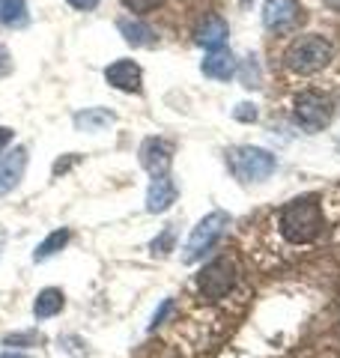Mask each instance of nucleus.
Instances as JSON below:
<instances>
[{"label":"nucleus","instance_id":"f257e3e1","mask_svg":"<svg viewBox=\"0 0 340 358\" xmlns=\"http://www.w3.org/2000/svg\"><path fill=\"white\" fill-rule=\"evenodd\" d=\"M323 227H325V215L316 194L296 197L278 209V233L292 248H304V245L316 242L323 236Z\"/></svg>","mask_w":340,"mask_h":358},{"label":"nucleus","instance_id":"f03ea898","mask_svg":"<svg viewBox=\"0 0 340 358\" xmlns=\"http://www.w3.org/2000/svg\"><path fill=\"white\" fill-rule=\"evenodd\" d=\"M334 57V45L328 42L320 33H308V36H299L296 42L283 54V63L292 75H313L325 69Z\"/></svg>","mask_w":340,"mask_h":358},{"label":"nucleus","instance_id":"7ed1b4c3","mask_svg":"<svg viewBox=\"0 0 340 358\" xmlns=\"http://www.w3.org/2000/svg\"><path fill=\"white\" fill-rule=\"evenodd\" d=\"M227 162H230V171L242 179V182H260L275 173V155L263 147H233L227 152Z\"/></svg>","mask_w":340,"mask_h":358},{"label":"nucleus","instance_id":"20e7f679","mask_svg":"<svg viewBox=\"0 0 340 358\" xmlns=\"http://www.w3.org/2000/svg\"><path fill=\"white\" fill-rule=\"evenodd\" d=\"M332 99L320 90H304V93L296 96V102H292V120H296V126H302L304 131H320L325 129L328 122H332Z\"/></svg>","mask_w":340,"mask_h":358},{"label":"nucleus","instance_id":"39448f33","mask_svg":"<svg viewBox=\"0 0 340 358\" xmlns=\"http://www.w3.org/2000/svg\"><path fill=\"white\" fill-rule=\"evenodd\" d=\"M227 224H230V215H224V212H209V215L203 218L194 230H191V236H188V242H185L183 260H185V263H197L203 254H209L212 245L224 236Z\"/></svg>","mask_w":340,"mask_h":358},{"label":"nucleus","instance_id":"423d86ee","mask_svg":"<svg viewBox=\"0 0 340 358\" xmlns=\"http://www.w3.org/2000/svg\"><path fill=\"white\" fill-rule=\"evenodd\" d=\"M233 284H236V266H233V260H227V257L212 260L209 266H203V272L197 275V289H200V296L206 301L227 299V293L233 289Z\"/></svg>","mask_w":340,"mask_h":358},{"label":"nucleus","instance_id":"0eeeda50","mask_svg":"<svg viewBox=\"0 0 340 358\" xmlns=\"http://www.w3.org/2000/svg\"><path fill=\"white\" fill-rule=\"evenodd\" d=\"M141 164L150 171V176H164L173 164V147L164 138H146L141 147Z\"/></svg>","mask_w":340,"mask_h":358},{"label":"nucleus","instance_id":"6e6552de","mask_svg":"<svg viewBox=\"0 0 340 358\" xmlns=\"http://www.w3.org/2000/svg\"><path fill=\"white\" fill-rule=\"evenodd\" d=\"M105 81L113 90H122V93H141V81H143V72L134 60H117L105 69Z\"/></svg>","mask_w":340,"mask_h":358},{"label":"nucleus","instance_id":"1a4fd4ad","mask_svg":"<svg viewBox=\"0 0 340 358\" xmlns=\"http://www.w3.org/2000/svg\"><path fill=\"white\" fill-rule=\"evenodd\" d=\"M299 21V3L296 0H266L263 3V24L275 33L290 30Z\"/></svg>","mask_w":340,"mask_h":358},{"label":"nucleus","instance_id":"9d476101","mask_svg":"<svg viewBox=\"0 0 340 358\" xmlns=\"http://www.w3.org/2000/svg\"><path fill=\"white\" fill-rule=\"evenodd\" d=\"M24 167H27V150L24 147H15L13 152H3V159H0V197L9 194L21 182Z\"/></svg>","mask_w":340,"mask_h":358},{"label":"nucleus","instance_id":"9b49d317","mask_svg":"<svg viewBox=\"0 0 340 358\" xmlns=\"http://www.w3.org/2000/svg\"><path fill=\"white\" fill-rule=\"evenodd\" d=\"M173 200H176L173 179H170L167 173L164 176H153V185H150V192H146V212H153V215L167 212Z\"/></svg>","mask_w":340,"mask_h":358},{"label":"nucleus","instance_id":"f8f14e48","mask_svg":"<svg viewBox=\"0 0 340 358\" xmlns=\"http://www.w3.org/2000/svg\"><path fill=\"white\" fill-rule=\"evenodd\" d=\"M200 69L206 78H212V81H230V78L236 75V57L230 51H209L206 57H203Z\"/></svg>","mask_w":340,"mask_h":358},{"label":"nucleus","instance_id":"ddd939ff","mask_svg":"<svg viewBox=\"0 0 340 358\" xmlns=\"http://www.w3.org/2000/svg\"><path fill=\"white\" fill-rule=\"evenodd\" d=\"M227 36H230V30H227V21L218 18V15H209L200 24V30H197V42L206 51H221L224 45H227Z\"/></svg>","mask_w":340,"mask_h":358},{"label":"nucleus","instance_id":"4468645a","mask_svg":"<svg viewBox=\"0 0 340 358\" xmlns=\"http://www.w3.org/2000/svg\"><path fill=\"white\" fill-rule=\"evenodd\" d=\"M117 27L122 33V39H126L129 45H134V48H146V45L155 42V33L143 24V21H132V18H120Z\"/></svg>","mask_w":340,"mask_h":358},{"label":"nucleus","instance_id":"2eb2a0df","mask_svg":"<svg viewBox=\"0 0 340 358\" xmlns=\"http://www.w3.org/2000/svg\"><path fill=\"white\" fill-rule=\"evenodd\" d=\"M63 310V293L54 287H45L42 293L33 301V317L36 320H48V317H57Z\"/></svg>","mask_w":340,"mask_h":358},{"label":"nucleus","instance_id":"dca6fc26","mask_svg":"<svg viewBox=\"0 0 340 358\" xmlns=\"http://www.w3.org/2000/svg\"><path fill=\"white\" fill-rule=\"evenodd\" d=\"M69 236H72V233L66 230V227H63V230L48 233V236H45V239L36 245V251H33V260L42 263V260H48V257H54L60 248H66V242H69Z\"/></svg>","mask_w":340,"mask_h":358},{"label":"nucleus","instance_id":"f3484780","mask_svg":"<svg viewBox=\"0 0 340 358\" xmlns=\"http://www.w3.org/2000/svg\"><path fill=\"white\" fill-rule=\"evenodd\" d=\"M0 24H6V27L27 24V3L24 0H0Z\"/></svg>","mask_w":340,"mask_h":358},{"label":"nucleus","instance_id":"a211bd4d","mask_svg":"<svg viewBox=\"0 0 340 358\" xmlns=\"http://www.w3.org/2000/svg\"><path fill=\"white\" fill-rule=\"evenodd\" d=\"M111 122H113V114H108V110H101V108H90L84 114H75V126L84 131H99V129L111 126Z\"/></svg>","mask_w":340,"mask_h":358},{"label":"nucleus","instance_id":"6ab92c4d","mask_svg":"<svg viewBox=\"0 0 340 358\" xmlns=\"http://www.w3.org/2000/svg\"><path fill=\"white\" fill-rule=\"evenodd\" d=\"M150 248H153L155 254H170V251H173V227H164L162 236H155Z\"/></svg>","mask_w":340,"mask_h":358},{"label":"nucleus","instance_id":"aec40b11","mask_svg":"<svg viewBox=\"0 0 340 358\" xmlns=\"http://www.w3.org/2000/svg\"><path fill=\"white\" fill-rule=\"evenodd\" d=\"M164 0H122V6L129 9V13H138V15H143V13H153V9H158Z\"/></svg>","mask_w":340,"mask_h":358},{"label":"nucleus","instance_id":"412c9836","mask_svg":"<svg viewBox=\"0 0 340 358\" xmlns=\"http://www.w3.org/2000/svg\"><path fill=\"white\" fill-rule=\"evenodd\" d=\"M233 117L239 120V122H254V120H257V105H251V102H242V105H236Z\"/></svg>","mask_w":340,"mask_h":358},{"label":"nucleus","instance_id":"4be33fe9","mask_svg":"<svg viewBox=\"0 0 340 358\" xmlns=\"http://www.w3.org/2000/svg\"><path fill=\"white\" fill-rule=\"evenodd\" d=\"M173 313V299H164L162 301V308H158L155 313H153V322H150V329H155V326H162V322Z\"/></svg>","mask_w":340,"mask_h":358},{"label":"nucleus","instance_id":"5701e85b","mask_svg":"<svg viewBox=\"0 0 340 358\" xmlns=\"http://www.w3.org/2000/svg\"><path fill=\"white\" fill-rule=\"evenodd\" d=\"M66 3L75 6V9H81V13H90V9L99 6V0H66Z\"/></svg>","mask_w":340,"mask_h":358},{"label":"nucleus","instance_id":"b1692460","mask_svg":"<svg viewBox=\"0 0 340 358\" xmlns=\"http://www.w3.org/2000/svg\"><path fill=\"white\" fill-rule=\"evenodd\" d=\"M13 143V129H6V126H0V155L6 152V147Z\"/></svg>","mask_w":340,"mask_h":358},{"label":"nucleus","instance_id":"393cba45","mask_svg":"<svg viewBox=\"0 0 340 358\" xmlns=\"http://www.w3.org/2000/svg\"><path fill=\"white\" fill-rule=\"evenodd\" d=\"M323 3H325L328 9H334V13H340V0H323Z\"/></svg>","mask_w":340,"mask_h":358},{"label":"nucleus","instance_id":"a878e982","mask_svg":"<svg viewBox=\"0 0 340 358\" xmlns=\"http://www.w3.org/2000/svg\"><path fill=\"white\" fill-rule=\"evenodd\" d=\"M0 358H24V355H15V352H6V355H0Z\"/></svg>","mask_w":340,"mask_h":358}]
</instances>
